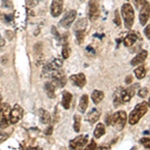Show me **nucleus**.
<instances>
[{"label": "nucleus", "mask_w": 150, "mask_h": 150, "mask_svg": "<svg viewBox=\"0 0 150 150\" xmlns=\"http://www.w3.org/2000/svg\"><path fill=\"white\" fill-rule=\"evenodd\" d=\"M133 2L139 9L140 24L144 26L150 17V3L147 0H133Z\"/></svg>", "instance_id": "nucleus-1"}, {"label": "nucleus", "mask_w": 150, "mask_h": 150, "mask_svg": "<svg viewBox=\"0 0 150 150\" xmlns=\"http://www.w3.org/2000/svg\"><path fill=\"white\" fill-rule=\"evenodd\" d=\"M147 110H148V103L147 102H144L143 101V102L137 104L129 115V120H128L129 124L130 125L137 124L139 122V120L146 114Z\"/></svg>", "instance_id": "nucleus-2"}, {"label": "nucleus", "mask_w": 150, "mask_h": 150, "mask_svg": "<svg viewBox=\"0 0 150 150\" xmlns=\"http://www.w3.org/2000/svg\"><path fill=\"white\" fill-rule=\"evenodd\" d=\"M126 121H127V114L125 111H117L115 112L114 114L110 117V121H109V124L112 125L115 129L119 130L121 131L123 128L125 127V124H126Z\"/></svg>", "instance_id": "nucleus-3"}, {"label": "nucleus", "mask_w": 150, "mask_h": 150, "mask_svg": "<svg viewBox=\"0 0 150 150\" xmlns=\"http://www.w3.org/2000/svg\"><path fill=\"white\" fill-rule=\"evenodd\" d=\"M121 15L124 21V25L127 29H131L134 23V10L129 3L123 4L121 7Z\"/></svg>", "instance_id": "nucleus-4"}, {"label": "nucleus", "mask_w": 150, "mask_h": 150, "mask_svg": "<svg viewBox=\"0 0 150 150\" xmlns=\"http://www.w3.org/2000/svg\"><path fill=\"white\" fill-rule=\"evenodd\" d=\"M10 112L11 108L7 103H3L0 105V128L8 127L10 124Z\"/></svg>", "instance_id": "nucleus-5"}, {"label": "nucleus", "mask_w": 150, "mask_h": 150, "mask_svg": "<svg viewBox=\"0 0 150 150\" xmlns=\"http://www.w3.org/2000/svg\"><path fill=\"white\" fill-rule=\"evenodd\" d=\"M50 73V77H51V82L55 85V87H63L66 84V77H65V74L62 70L59 69H55L52 70V71L49 72Z\"/></svg>", "instance_id": "nucleus-6"}, {"label": "nucleus", "mask_w": 150, "mask_h": 150, "mask_svg": "<svg viewBox=\"0 0 150 150\" xmlns=\"http://www.w3.org/2000/svg\"><path fill=\"white\" fill-rule=\"evenodd\" d=\"M88 135H80V136H77L76 138L71 140L69 143V148L71 149H79L84 147L88 142Z\"/></svg>", "instance_id": "nucleus-7"}, {"label": "nucleus", "mask_w": 150, "mask_h": 150, "mask_svg": "<svg viewBox=\"0 0 150 150\" xmlns=\"http://www.w3.org/2000/svg\"><path fill=\"white\" fill-rule=\"evenodd\" d=\"M23 116V109L20 105L18 104H15L13 106V108L11 109L10 112V123L11 124H15L17 123L19 120L22 118Z\"/></svg>", "instance_id": "nucleus-8"}, {"label": "nucleus", "mask_w": 150, "mask_h": 150, "mask_svg": "<svg viewBox=\"0 0 150 150\" xmlns=\"http://www.w3.org/2000/svg\"><path fill=\"white\" fill-rule=\"evenodd\" d=\"M75 18H76V11L75 10H70L67 12L66 14L63 16V18L60 21V25L64 28H69L72 25V23L74 22Z\"/></svg>", "instance_id": "nucleus-9"}, {"label": "nucleus", "mask_w": 150, "mask_h": 150, "mask_svg": "<svg viewBox=\"0 0 150 150\" xmlns=\"http://www.w3.org/2000/svg\"><path fill=\"white\" fill-rule=\"evenodd\" d=\"M88 15L90 20H96L99 16V5L97 0H90L89 1Z\"/></svg>", "instance_id": "nucleus-10"}, {"label": "nucleus", "mask_w": 150, "mask_h": 150, "mask_svg": "<svg viewBox=\"0 0 150 150\" xmlns=\"http://www.w3.org/2000/svg\"><path fill=\"white\" fill-rule=\"evenodd\" d=\"M63 9V0H52L50 12L53 17H58L62 13Z\"/></svg>", "instance_id": "nucleus-11"}, {"label": "nucleus", "mask_w": 150, "mask_h": 150, "mask_svg": "<svg viewBox=\"0 0 150 150\" xmlns=\"http://www.w3.org/2000/svg\"><path fill=\"white\" fill-rule=\"evenodd\" d=\"M62 64H63V62H62L61 59H59V58H53V59H51L50 61H48V63L45 65L44 70H43V73H46V72L49 73V72L52 71V70L60 68V67L62 66Z\"/></svg>", "instance_id": "nucleus-12"}, {"label": "nucleus", "mask_w": 150, "mask_h": 150, "mask_svg": "<svg viewBox=\"0 0 150 150\" xmlns=\"http://www.w3.org/2000/svg\"><path fill=\"white\" fill-rule=\"evenodd\" d=\"M70 81H71L75 86L82 88V87L86 84V77L83 73L74 74L70 76Z\"/></svg>", "instance_id": "nucleus-13"}, {"label": "nucleus", "mask_w": 150, "mask_h": 150, "mask_svg": "<svg viewBox=\"0 0 150 150\" xmlns=\"http://www.w3.org/2000/svg\"><path fill=\"white\" fill-rule=\"evenodd\" d=\"M137 87H138V84L129 87L128 89L122 88V100H123V102H128V101H130V99L133 97V95H134V93H135V88H137Z\"/></svg>", "instance_id": "nucleus-14"}, {"label": "nucleus", "mask_w": 150, "mask_h": 150, "mask_svg": "<svg viewBox=\"0 0 150 150\" xmlns=\"http://www.w3.org/2000/svg\"><path fill=\"white\" fill-rule=\"evenodd\" d=\"M147 55H148V52H147L146 50H141V51L131 60V65L132 66H136V65L141 64L147 58Z\"/></svg>", "instance_id": "nucleus-15"}, {"label": "nucleus", "mask_w": 150, "mask_h": 150, "mask_svg": "<svg viewBox=\"0 0 150 150\" xmlns=\"http://www.w3.org/2000/svg\"><path fill=\"white\" fill-rule=\"evenodd\" d=\"M71 100H72L71 93H69L68 91H63V93H62V106L64 107V109L66 110L69 109Z\"/></svg>", "instance_id": "nucleus-16"}, {"label": "nucleus", "mask_w": 150, "mask_h": 150, "mask_svg": "<svg viewBox=\"0 0 150 150\" xmlns=\"http://www.w3.org/2000/svg\"><path fill=\"white\" fill-rule=\"evenodd\" d=\"M99 117H100V111L98 109H96V108H93V109L87 114L86 120L90 123H95L99 119Z\"/></svg>", "instance_id": "nucleus-17"}, {"label": "nucleus", "mask_w": 150, "mask_h": 150, "mask_svg": "<svg viewBox=\"0 0 150 150\" xmlns=\"http://www.w3.org/2000/svg\"><path fill=\"white\" fill-rule=\"evenodd\" d=\"M123 103L122 100V87H119L117 90L115 91L114 96H113V104L115 107H119Z\"/></svg>", "instance_id": "nucleus-18"}, {"label": "nucleus", "mask_w": 150, "mask_h": 150, "mask_svg": "<svg viewBox=\"0 0 150 150\" xmlns=\"http://www.w3.org/2000/svg\"><path fill=\"white\" fill-rule=\"evenodd\" d=\"M88 101H89V98L86 94L81 96L80 98V101H79V105H78V110L80 111L81 113H84L88 107Z\"/></svg>", "instance_id": "nucleus-19"}, {"label": "nucleus", "mask_w": 150, "mask_h": 150, "mask_svg": "<svg viewBox=\"0 0 150 150\" xmlns=\"http://www.w3.org/2000/svg\"><path fill=\"white\" fill-rule=\"evenodd\" d=\"M39 117H40V121L44 124H49L51 121V116H50L49 112L46 111L43 108H41L39 110Z\"/></svg>", "instance_id": "nucleus-20"}, {"label": "nucleus", "mask_w": 150, "mask_h": 150, "mask_svg": "<svg viewBox=\"0 0 150 150\" xmlns=\"http://www.w3.org/2000/svg\"><path fill=\"white\" fill-rule=\"evenodd\" d=\"M45 92H46L47 96L49 98H54L55 97V85L52 83V82H46L44 86Z\"/></svg>", "instance_id": "nucleus-21"}, {"label": "nucleus", "mask_w": 150, "mask_h": 150, "mask_svg": "<svg viewBox=\"0 0 150 150\" xmlns=\"http://www.w3.org/2000/svg\"><path fill=\"white\" fill-rule=\"evenodd\" d=\"M136 40H137V35L134 34V33H130V34H128L126 37L124 38L123 43H124V46L130 47L136 42Z\"/></svg>", "instance_id": "nucleus-22"}, {"label": "nucleus", "mask_w": 150, "mask_h": 150, "mask_svg": "<svg viewBox=\"0 0 150 150\" xmlns=\"http://www.w3.org/2000/svg\"><path fill=\"white\" fill-rule=\"evenodd\" d=\"M91 98H92L93 102L95 104L100 103L104 98V93L100 90H94L91 94Z\"/></svg>", "instance_id": "nucleus-23"}, {"label": "nucleus", "mask_w": 150, "mask_h": 150, "mask_svg": "<svg viewBox=\"0 0 150 150\" xmlns=\"http://www.w3.org/2000/svg\"><path fill=\"white\" fill-rule=\"evenodd\" d=\"M104 134H105V127H104V125L102 123H98V124L96 125L95 129H94V136H95L96 138H100Z\"/></svg>", "instance_id": "nucleus-24"}, {"label": "nucleus", "mask_w": 150, "mask_h": 150, "mask_svg": "<svg viewBox=\"0 0 150 150\" xmlns=\"http://www.w3.org/2000/svg\"><path fill=\"white\" fill-rule=\"evenodd\" d=\"M87 27V20L85 18H82V19H79L78 21L76 22L74 26V30L77 31V30H85Z\"/></svg>", "instance_id": "nucleus-25"}, {"label": "nucleus", "mask_w": 150, "mask_h": 150, "mask_svg": "<svg viewBox=\"0 0 150 150\" xmlns=\"http://www.w3.org/2000/svg\"><path fill=\"white\" fill-rule=\"evenodd\" d=\"M134 73L138 79H142L143 77H145V75H146V68H145V66H143V65H141V66L137 67V68L135 69Z\"/></svg>", "instance_id": "nucleus-26"}, {"label": "nucleus", "mask_w": 150, "mask_h": 150, "mask_svg": "<svg viewBox=\"0 0 150 150\" xmlns=\"http://www.w3.org/2000/svg\"><path fill=\"white\" fill-rule=\"evenodd\" d=\"M75 34H76V40L79 44L83 42L84 37H85V30H77L75 31Z\"/></svg>", "instance_id": "nucleus-27"}, {"label": "nucleus", "mask_w": 150, "mask_h": 150, "mask_svg": "<svg viewBox=\"0 0 150 150\" xmlns=\"http://www.w3.org/2000/svg\"><path fill=\"white\" fill-rule=\"evenodd\" d=\"M70 53H71V48L67 43H65L63 45V48H62V56H63L64 59H66L70 56Z\"/></svg>", "instance_id": "nucleus-28"}, {"label": "nucleus", "mask_w": 150, "mask_h": 150, "mask_svg": "<svg viewBox=\"0 0 150 150\" xmlns=\"http://www.w3.org/2000/svg\"><path fill=\"white\" fill-rule=\"evenodd\" d=\"M80 123H81V117L79 115H74V130L76 132H78L80 130Z\"/></svg>", "instance_id": "nucleus-29"}, {"label": "nucleus", "mask_w": 150, "mask_h": 150, "mask_svg": "<svg viewBox=\"0 0 150 150\" xmlns=\"http://www.w3.org/2000/svg\"><path fill=\"white\" fill-rule=\"evenodd\" d=\"M140 143H141L145 148L150 149V138H142L140 139Z\"/></svg>", "instance_id": "nucleus-30"}, {"label": "nucleus", "mask_w": 150, "mask_h": 150, "mask_svg": "<svg viewBox=\"0 0 150 150\" xmlns=\"http://www.w3.org/2000/svg\"><path fill=\"white\" fill-rule=\"evenodd\" d=\"M147 93H148V89H147V88H141V89H139V91H138V93H137V94H138L139 97L144 98V97H146Z\"/></svg>", "instance_id": "nucleus-31"}, {"label": "nucleus", "mask_w": 150, "mask_h": 150, "mask_svg": "<svg viewBox=\"0 0 150 150\" xmlns=\"http://www.w3.org/2000/svg\"><path fill=\"white\" fill-rule=\"evenodd\" d=\"M26 3L29 7H35L39 3V0H26Z\"/></svg>", "instance_id": "nucleus-32"}, {"label": "nucleus", "mask_w": 150, "mask_h": 150, "mask_svg": "<svg viewBox=\"0 0 150 150\" xmlns=\"http://www.w3.org/2000/svg\"><path fill=\"white\" fill-rule=\"evenodd\" d=\"M114 21H115V24L117 26L121 25V22H120V17H119V11H118V10L115 11V19H114Z\"/></svg>", "instance_id": "nucleus-33"}, {"label": "nucleus", "mask_w": 150, "mask_h": 150, "mask_svg": "<svg viewBox=\"0 0 150 150\" xmlns=\"http://www.w3.org/2000/svg\"><path fill=\"white\" fill-rule=\"evenodd\" d=\"M8 138V134H6L5 132H1L0 131V142H3Z\"/></svg>", "instance_id": "nucleus-34"}, {"label": "nucleus", "mask_w": 150, "mask_h": 150, "mask_svg": "<svg viewBox=\"0 0 150 150\" xmlns=\"http://www.w3.org/2000/svg\"><path fill=\"white\" fill-rule=\"evenodd\" d=\"M144 33H145V35H146V37L148 38V39H150V25H147L146 27H145Z\"/></svg>", "instance_id": "nucleus-35"}, {"label": "nucleus", "mask_w": 150, "mask_h": 150, "mask_svg": "<svg viewBox=\"0 0 150 150\" xmlns=\"http://www.w3.org/2000/svg\"><path fill=\"white\" fill-rule=\"evenodd\" d=\"M96 148H97V145H96V143L93 140L90 142V144L87 145V149H96Z\"/></svg>", "instance_id": "nucleus-36"}, {"label": "nucleus", "mask_w": 150, "mask_h": 150, "mask_svg": "<svg viewBox=\"0 0 150 150\" xmlns=\"http://www.w3.org/2000/svg\"><path fill=\"white\" fill-rule=\"evenodd\" d=\"M125 82H126L127 84H130L132 82V76L131 75H128V76L126 77V79H125Z\"/></svg>", "instance_id": "nucleus-37"}, {"label": "nucleus", "mask_w": 150, "mask_h": 150, "mask_svg": "<svg viewBox=\"0 0 150 150\" xmlns=\"http://www.w3.org/2000/svg\"><path fill=\"white\" fill-rule=\"evenodd\" d=\"M4 45H5V40L0 36V47H3Z\"/></svg>", "instance_id": "nucleus-38"}, {"label": "nucleus", "mask_w": 150, "mask_h": 150, "mask_svg": "<svg viewBox=\"0 0 150 150\" xmlns=\"http://www.w3.org/2000/svg\"><path fill=\"white\" fill-rule=\"evenodd\" d=\"M51 132H52V127H50L49 129H47L46 131H45V134L50 135V134H51Z\"/></svg>", "instance_id": "nucleus-39"}, {"label": "nucleus", "mask_w": 150, "mask_h": 150, "mask_svg": "<svg viewBox=\"0 0 150 150\" xmlns=\"http://www.w3.org/2000/svg\"><path fill=\"white\" fill-rule=\"evenodd\" d=\"M148 107L150 108V97H149V100H148Z\"/></svg>", "instance_id": "nucleus-40"}, {"label": "nucleus", "mask_w": 150, "mask_h": 150, "mask_svg": "<svg viewBox=\"0 0 150 150\" xmlns=\"http://www.w3.org/2000/svg\"><path fill=\"white\" fill-rule=\"evenodd\" d=\"M81 1H83V0H81Z\"/></svg>", "instance_id": "nucleus-41"}]
</instances>
